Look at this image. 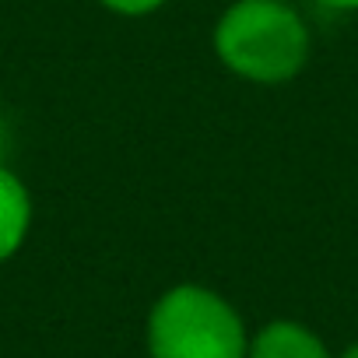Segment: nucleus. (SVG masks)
Instances as JSON below:
<instances>
[{"label": "nucleus", "instance_id": "f257e3e1", "mask_svg": "<svg viewBox=\"0 0 358 358\" xmlns=\"http://www.w3.org/2000/svg\"><path fill=\"white\" fill-rule=\"evenodd\" d=\"M215 53L257 85H281L309 60V29L281 0H239L215 25Z\"/></svg>", "mask_w": 358, "mask_h": 358}, {"label": "nucleus", "instance_id": "f03ea898", "mask_svg": "<svg viewBox=\"0 0 358 358\" xmlns=\"http://www.w3.org/2000/svg\"><path fill=\"white\" fill-rule=\"evenodd\" d=\"M151 358H246L250 341L236 309L197 285L165 292L148 320Z\"/></svg>", "mask_w": 358, "mask_h": 358}, {"label": "nucleus", "instance_id": "7ed1b4c3", "mask_svg": "<svg viewBox=\"0 0 358 358\" xmlns=\"http://www.w3.org/2000/svg\"><path fill=\"white\" fill-rule=\"evenodd\" d=\"M246 358H330V355L313 330L288 323V320H278V323H267L253 337Z\"/></svg>", "mask_w": 358, "mask_h": 358}, {"label": "nucleus", "instance_id": "20e7f679", "mask_svg": "<svg viewBox=\"0 0 358 358\" xmlns=\"http://www.w3.org/2000/svg\"><path fill=\"white\" fill-rule=\"evenodd\" d=\"M29 222H32L29 190L11 169L0 165V264L22 246V239L29 236Z\"/></svg>", "mask_w": 358, "mask_h": 358}, {"label": "nucleus", "instance_id": "39448f33", "mask_svg": "<svg viewBox=\"0 0 358 358\" xmlns=\"http://www.w3.org/2000/svg\"><path fill=\"white\" fill-rule=\"evenodd\" d=\"M102 4L113 8V11H120V15H148V11L162 8L165 0H102Z\"/></svg>", "mask_w": 358, "mask_h": 358}, {"label": "nucleus", "instance_id": "423d86ee", "mask_svg": "<svg viewBox=\"0 0 358 358\" xmlns=\"http://www.w3.org/2000/svg\"><path fill=\"white\" fill-rule=\"evenodd\" d=\"M320 4H327L334 11H358V0H320Z\"/></svg>", "mask_w": 358, "mask_h": 358}, {"label": "nucleus", "instance_id": "0eeeda50", "mask_svg": "<svg viewBox=\"0 0 358 358\" xmlns=\"http://www.w3.org/2000/svg\"><path fill=\"white\" fill-rule=\"evenodd\" d=\"M4 155H8V127L0 120V165H4Z\"/></svg>", "mask_w": 358, "mask_h": 358}, {"label": "nucleus", "instance_id": "6e6552de", "mask_svg": "<svg viewBox=\"0 0 358 358\" xmlns=\"http://www.w3.org/2000/svg\"><path fill=\"white\" fill-rule=\"evenodd\" d=\"M341 358H358V344H355V348H348V351H344Z\"/></svg>", "mask_w": 358, "mask_h": 358}]
</instances>
